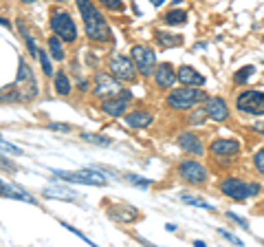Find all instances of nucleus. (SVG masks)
Segmentation results:
<instances>
[{"mask_svg":"<svg viewBox=\"0 0 264 247\" xmlns=\"http://www.w3.org/2000/svg\"><path fill=\"white\" fill-rule=\"evenodd\" d=\"M53 174L62 181L68 183H86V185H106V176L97 170H77V172H66V170H53Z\"/></svg>","mask_w":264,"mask_h":247,"instance_id":"39448f33","label":"nucleus"},{"mask_svg":"<svg viewBox=\"0 0 264 247\" xmlns=\"http://www.w3.org/2000/svg\"><path fill=\"white\" fill-rule=\"evenodd\" d=\"M253 73H255V66H244V69H240L236 75H233V82L236 84H246Z\"/></svg>","mask_w":264,"mask_h":247,"instance_id":"393cba45","label":"nucleus"},{"mask_svg":"<svg viewBox=\"0 0 264 247\" xmlns=\"http://www.w3.org/2000/svg\"><path fill=\"white\" fill-rule=\"evenodd\" d=\"M253 166H255V170L264 176V148H260L258 152L253 154Z\"/></svg>","mask_w":264,"mask_h":247,"instance_id":"bb28decb","label":"nucleus"},{"mask_svg":"<svg viewBox=\"0 0 264 247\" xmlns=\"http://www.w3.org/2000/svg\"><path fill=\"white\" fill-rule=\"evenodd\" d=\"M260 190H262V185L260 183H246V181H240V179H224L222 183H220V192L224 194V197L233 198V201H246L249 197H255V194H260Z\"/></svg>","mask_w":264,"mask_h":247,"instance_id":"7ed1b4c3","label":"nucleus"},{"mask_svg":"<svg viewBox=\"0 0 264 247\" xmlns=\"http://www.w3.org/2000/svg\"><path fill=\"white\" fill-rule=\"evenodd\" d=\"M255 128H258L260 132H264V124H258V126H255Z\"/></svg>","mask_w":264,"mask_h":247,"instance_id":"4c0bfd02","label":"nucleus"},{"mask_svg":"<svg viewBox=\"0 0 264 247\" xmlns=\"http://www.w3.org/2000/svg\"><path fill=\"white\" fill-rule=\"evenodd\" d=\"M22 2H26V4H31V2H35V0H22Z\"/></svg>","mask_w":264,"mask_h":247,"instance_id":"58836bf2","label":"nucleus"},{"mask_svg":"<svg viewBox=\"0 0 264 247\" xmlns=\"http://www.w3.org/2000/svg\"><path fill=\"white\" fill-rule=\"evenodd\" d=\"M128 181H130V183H134V185H139V188H150V181L148 179H139V176H134V174L128 176Z\"/></svg>","mask_w":264,"mask_h":247,"instance_id":"2f4dec72","label":"nucleus"},{"mask_svg":"<svg viewBox=\"0 0 264 247\" xmlns=\"http://www.w3.org/2000/svg\"><path fill=\"white\" fill-rule=\"evenodd\" d=\"M236 108L246 115H264V93L262 91H244L238 95Z\"/></svg>","mask_w":264,"mask_h":247,"instance_id":"423d86ee","label":"nucleus"},{"mask_svg":"<svg viewBox=\"0 0 264 247\" xmlns=\"http://www.w3.org/2000/svg\"><path fill=\"white\" fill-rule=\"evenodd\" d=\"M218 234H220V236H222V238H227V241L236 243V245H244V243H242V241H240V238H238V236H233V234L224 232V229H218Z\"/></svg>","mask_w":264,"mask_h":247,"instance_id":"473e14b6","label":"nucleus"},{"mask_svg":"<svg viewBox=\"0 0 264 247\" xmlns=\"http://www.w3.org/2000/svg\"><path fill=\"white\" fill-rule=\"evenodd\" d=\"M99 2L104 4L106 9H110V11H121V9H123L121 0H99Z\"/></svg>","mask_w":264,"mask_h":247,"instance_id":"c85d7f7f","label":"nucleus"},{"mask_svg":"<svg viewBox=\"0 0 264 247\" xmlns=\"http://www.w3.org/2000/svg\"><path fill=\"white\" fill-rule=\"evenodd\" d=\"M51 29L62 42H75V40H77L75 22L66 11H53L51 13Z\"/></svg>","mask_w":264,"mask_h":247,"instance_id":"20e7f679","label":"nucleus"},{"mask_svg":"<svg viewBox=\"0 0 264 247\" xmlns=\"http://www.w3.org/2000/svg\"><path fill=\"white\" fill-rule=\"evenodd\" d=\"M0 185H2V181H0Z\"/></svg>","mask_w":264,"mask_h":247,"instance_id":"79ce46f5","label":"nucleus"},{"mask_svg":"<svg viewBox=\"0 0 264 247\" xmlns=\"http://www.w3.org/2000/svg\"><path fill=\"white\" fill-rule=\"evenodd\" d=\"M262 40H264V38H262Z\"/></svg>","mask_w":264,"mask_h":247,"instance_id":"37998d69","label":"nucleus"},{"mask_svg":"<svg viewBox=\"0 0 264 247\" xmlns=\"http://www.w3.org/2000/svg\"><path fill=\"white\" fill-rule=\"evenodd\" d=\"M178 144H180V148H183V150L196 154V157H200V154L205 152V148H202V141L198 139L196 135H192V132H183V135H178Z\"/></svg>","mask_w":264,"mask_h":247,"instance_id":"f3484780","label":"nucleus"},{"mask_svg":"<svg viewBox=\"0 0 264 247\" xmlns=\"http://www.w3.org/2000/svg\"><path fill=\"white\" fill-rule=\"evenodd\" d=\"M163 22H165V25H172V26L185 25V22H187V11H183V9H172V11H167L165 16H163Z\"/></svg>","mask_w":264,"mask_h":247,"instance_id":"aec40b11","label":"nucleus"},{"mask_svg":"<svg viewBox=\"0 0 264 247\" xmlns=\"http://www.w3.org/2000/svg\"><path fill=\"white\" fill-rule=\"evenodd\" d=\"M178 174H180V179H185L192 185H200L207 179V170L198 161H183L178 166Z\"/></svg>","mask_w":264,"mask_h":247,"instance_id":"1a4fd4ad","label":"nucleus"},{"mask_svg":"<svg viewBox=\"0 0 264 247\" xmlns=\"http://www.w3.org/2000/svg\"><path fill=\"white\" fill-rule=\"evenodd\" d=\"M205 113H207V117H211L214 122H227V117H229L227 101H224L222 97H207Z\"/></svg>","mask_w":264,"mask_h":247,"instance_id":"f8f14e48","label":"nucleus"},{"mask_svg":"<svg viewBox=\"0 0 264 247\" xmlns=\"http://www.w3.org/2000/svg\"><path fill=\"white\" fill-rule=\"evenodd\" d=\"M130 99H132L130 91H119L117 97H108V99L101 104V110H104L106 115H110V117H119V115H123V110L128 108V101Z\"/></svg>","mask_w":264,"mask_h":247,"instance_id":"9d476101","label":"nucleus"},{"mask_svg":"<svg viewBox=\"0 0 264 247\" xmlns=\"http://www.w3.org/2000/svg\"><path fill=\"white\" fill-rule=\"evenodd\" d=\"M77 86H79V88H82V91H86V88H88V82H86V79H82V82H79V84H77Z\"/></svg>","mask_w":264,"mask_h":247,"instance_id":"c9c22d12","label":"nucleus"},{"mask_svg":"<svg viewBox=\"0 0 264 247\" xmlns=\"http://www.w3.org/2000/svg\"><path fill=\"white\" fill-rule=\"evenodd\" d=\"M57 2H66V0H57Z\"/></svg>","mask_w":264,"mask_h":247,"instance_id":"ea45409f","label":"nucleus"},{"mask_svg":"<svg viewBox=\"0 0 264 247\" xmlns=\"http://www.w3.org/2000/svg\"><path fill=\"white\" fill-rule=\"evenodd\" d=\"M121 91L117 84V79L108 77V75H97V86H95V95L106 97V95H117Z\"/></svg>","mask_w":264,"mask_h":247,"instance_id":"dca6fc26","label":"nucleus"},{"mask_svg":"<svg viewBox=\"0 0 264 247\" xmlns=\"http://www.w3.org/2000/svg\"><path fill=\"white\" fill-rule=\"evenodd\" d=\"M207 99L205 91L194 86H185V88H174V91L167 95V106L174 110H189L196 104H202Z\"/></svg>","mask_w":264,"mask_h":247,"instance_id":"f03ea898","label":"nucleus"},{"mask_svg":"<svg viewBox=\"0 0 264 247\" xmlns=\"http://www.w3.org/2000/svg\"><path fill=\"white\" fill-rule=\"evenodd\" d=\"M22 84H26V99L35 97V93H38V82H35L33 73H31V66L24 64V60H20V64H18V79H16V84H13V88H22Z\"/></svg>","mask_w":264,"mask_h":247,"instance_id":"9b49d317","label":"nucleus"},{"mask_svg":"<svg viewBox=\"0 0 264 247\" xmlns=\"http://www.w3.org/2000/svg\"><path fill=\"white\" fill-rule=\"evenodd\" d=\"M163 2H165V0H152V4H154V7H161Z\"/></svg>","mask_w":264,"mask_h":247,"instance_id":"e433bc0d","label":"nucleus"},{"mask_svg":"<svg viewBox=\"0 0 264 247\" xmlns=\"http://www.w3.org/2000/svg\"><path fill=\"white\" fill-rule=\"evenodd\" d=\"M176 77H178V82H183L185 86H205V77H202L196 69H192V66H180Z\"/></svg>","mask_w":264,"mask_h":247,"instance_id":"2eb2a0df","label":"nucleus"},{"mask_svg":"<svg viewBox=\"0 0 264 247\" xmlns=\"http://www.w3.org/2000/svg\"><path fill=\"white\" fill-rule=\"evenodd\" d=\"M154 38H156V42L161 44V47H167V49L183 44V38H180V35H172V33H167V31H161V29L154 31Z\"/></svg>","mask_w":264,"mask_h":247,"instance_id":"6ab92c4d","label":"nucleus"},{"mask_svg":"<svg viewBox=\"0 0 264 247\" xmlns=\"http://www.w3.org/2000/svg\"><path fill=\"white\" fill-rule=\"evenodd\" d=\"M62 227H66V229H68V232H73V234H75V236H79V238H82V241H84V243H86V245H92V241H90V238H86V236H84V234H82V232H79V229L70 227V225H68V223H62Z\"/></svg>","mask_w":264,"mask_h":247,"instance_id":"7c9ffc66","label":"nucleus"},{"mask_svg":"<svg viewBox=\"0 0 264 247\" xmlns=\"http://www.w3.org/2000/svg\"><path fill=\"white\" fill-rule=\"evenodd\" d=\"M123 122L130 128H145L154 122V117L150 113H145V110H134V113H128L126 117H123Z\"/></svg>","mask_w":264,"mask_h":247,"instance_id":"a211bd4d","label":"nucleus"},{"mask_svg":"<svg viewBox=\"0 0 264 247\" xmlns=\"http://www.w3.org/2000/svg\"><path fill=\"white\" fill-rule=\"evenodd\" d=\"M82 139L90 141V144H99V146H110V144H112L108 137H104V135H90V132H84Z\"/></svg>","mask_w":264,"mask_h":247,"instance_id":"a878e982","label":"nucleus"},{"mask_svg":"<svg viewBox=\"0 0 264 247\" xmlns=\"http://www.w3.org/2000/svg\"><path fill=\"white\" fill-rule=\"evenodd\" d=\"M40 64H42V71H44V75H53V66H51V62H48V55L40 49Z\"/></svg>","mask_w":264,"mask_h":247,"instance_id":"cd10ccee","label":"nucleus"},{"mask_svg":"<svg viewBox=\"0 0 264 247\" xmlns=\"http://www.w3.org/2000/svg\"><path fill=\"white\" fill-rule=\"evenodd\" d=\"M48 51H51V55L55 57V60H64V47H62L60 38L57 35H53V38H48Z\"/></svg>","mask_w":264,"mask_h":247,"instance_id":"412c9836","label":"nucleus"},{"mask_svg":"<svg viewBox=\"0 0 264 247\" xmlns=\"http://www.w3.org/2000/svg\"><path fill=\"white\" fill-rule=\"evenodd\" d=\"M154 79H156V86H161V88H170V86H174V82L178 77H176V73H174V69H172V64H158L156 69H154Z\"/></svg>","mask_w":264,"mask_h":247,"instance_id":"4468645a","label":"nucleus"},{"mask_svg":"<svg viewBox=\"0 0 264 247\" xmlns=\"http://www.w3.org/2000/svg\"><path fill=\"white\" fill-rule=\"evenodd\" d=\"M114 212H110V216L112 219H119V221H132V219H136V210L134 207H126V212H121L123 207H112Z\"/></svg>","mask_w":264,"mask_h":247,"instance_id":"4be33fe9","label":"nucleus"},{"mask_svg":"<svg viewBox=\"0 0 264 247\" xmlns=\"http://www.w3.org/2000/svg\"><path fill=\"white\" fill-rule=\"evenodd\" d=\"M205 117H207L205 110H196V113L192 115V119H189V124H194V126H200V124L205 122Z\"/></svg>","mask_w":264,"mask_h":247,"instance_id":"c756f323","label":"nucleus"},{"mask_svg":"<svg viewBox=\"0 0 264 247\" xmlns=\"http://www.w3.org/2000/svg\"><path fill=\"white\" fill-rule=\"evenodd\" d=\"M0 144H2V137H0Z\"/></svg>","mask_w":264,"mask_h":247,"instance_id":"a19ab883","label":"nucleus"},{"mask_svg":"<svg viewBox=\"0 0 264 247\" xmlns=\"http://www.w3.org/2000/svg\"><path fill=\"white\" fill-rule=\"evenodd\" d=\"M180 201L187 203V205L202 207V210H214V205H211V203H207L205 198H196V197H189V194H180Z\"/></svg>","mask_w":264,"mask_h":247,"instance_id":"5701e85b","label":"nucleus"},{"mask_svg":"<svg viewBox=\"0 0 264 247\" xmlns=\"http://www.w3.org/2000/svg\"><path fill=\"white\" fill-rule=\"evenodd\" d=\"M110 73L117 79L132 82V79L136 77V66L132 64L126 55H114V57H110Z\"/></svg>","mask_w":264,"mask_h":247,"instance_id":"6e6552de","label":"nucleus"},{"mask_svg":"<svg viewBox=\"0 0 264 247\" xmlns=\"http://www.w3.org/2000/svg\"><path fill=\"white\" fill-rule=\"evenodd\" d=\"M227 216H229V219H231V221H236V223H238V225H240V227L249 229V223H246V221H244V219H240V216H238V214H233V212H227Z\"/></svg>","mask_w":264,"mask_h":247,"instance_id":"72a5a7b5","label":"nucleus"},{"mask_svg":"<svg viewBox=\"0 0 264 247\" xmlns=\"http://www.w3.org/2000/svg\"><path fill=\"white\" fill-rule=\"evenodd\" d=\"M209 152L214 157H233V154L240 152V144L236 139H214L209 146Z\"/></svg>","mask_w":264,"mask_h":247,"instance_id":"ddd939ff","label":"nucleus"},{"mask_svg":"<svg viewBox=\"0 0 264 247\" xmlns=\"http://www.w3.org/2000/svg\"><path fill=\"white\" fill-rule=\"evenodd\" d=\"M79 16L84 20V29L86 35L95 42H108L110 40V26L106 22V18L101 16V11H97V7L90 0H77Z\"/></svg>","mask_w":264,"mask_h":247,"instance_id":"f257e3e1","label":"nucleus"},{"mask_svg":"<svg viewBox=\"0 0 264 247\" xmlns=\"http://www.w3.org/2000/svg\"><path fill=\"white\" fill-rule=\"evenodd\" d=\"M48 128H51V130H70V126H66V124H48Z\"/></svg>","mask_w":264,"mask_h":247,"instance_id":"f704fd0d","label":"nucleus"},{"mask_svg":"<svg viewBox=\"0 0 264 247\" xmlns=\"http://www.w3.org/2000/svg\"><path fill=\"white\" fill-rule=\"evenodd\" d=\"M55 91L60 93V95H68L70 93V82H68V77H66L64 73L55 75Z\"/></svg>","mask_w":264,"mask_h":247,"instance_id":"b1692460","label":"nucleus"},{"mask_svg":"<svg viewBox=\"0 0 264 247\" xmlns=\"http://www.w3.org/2000/svg\"><path fill=\"white\" fill-rule=\"evenodd\" d=\"M132 60H134V66L139 69V73L143 77H150L154 73V69H156V55L148 47H141V44L132 47Z\"/></svg>","mask_w":264,"mask_h":247,"instance_id":"0eeeda50","label":"nucleus"}]
</instances>
